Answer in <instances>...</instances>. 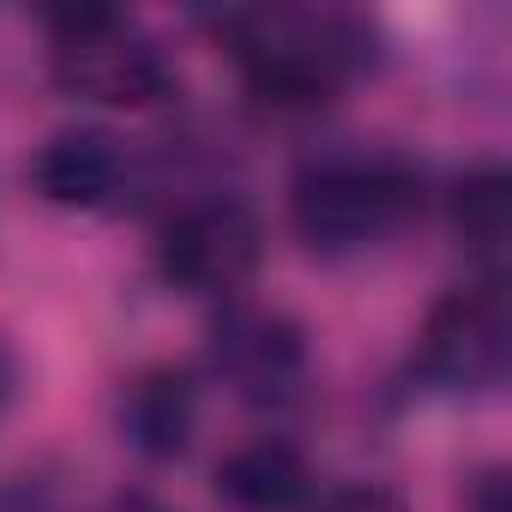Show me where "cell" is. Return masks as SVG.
Here are the masks:
<instances>
[{
    "label": "cell",
    "mask_w": 512,
    "mask_h": 512,
    "mask_svg": "<svg viewBox=\"0 0 512 512\" xmlns=\"http://www.w3.org/2000/svg\"><path fill=\"white\" fill-rule=\"evenodd\" d=\"M223 49L241 85L272 109L332 103L368 61V37L344 13L320 7H247L223 19Z\"/></svg>",
    "instance_id": "obj_1"
},
{
    "label": "cell",
    "mask_w": 512,
    "mask_h": 512,
    "mask_svg": "<svg viewBox=\"0 0 512 512\" xmlns=\"http://www.w3.org/2000/svg\"><path fill=\"white\" fill-rule=\"evenodd\" d=\"M416 205H422V175L398 151H368V145L314 151L290 181V217L314 253L380 247L410 223Z\"/></svg>",
    "instance_id": "obj_2"
},
{
    "label": "cell",
    "mask_w": 512,
    "mask_h": 512,
    "mask_svg": "<svg viewBox=\"0 0 512 512\" xmlns=\"http://www.w3.org/2000/svg\"><path fill=\"white\" fill-rule=\"evenodd\" d=\"M49 73L67 97L109 109H151L175 91L169 49L115 7H73L49 19Z\"/></svg>",
    "instance_id": "obj_3"
},
{
    "label": "cell",
    "mask_w": 512,
    "mask_h": 512,
    "mask_svg": "<svg viewBox=\"0 0 512 512\" xmlns=\"http://www.w3.org/2000/svg\"><path fill=\"white\" fill-rule=\"evenodd\" d=\"M211 374L260 410H284L302 398L314 374V350L296 314L266 302H229L211 326Z\"/></svg>",
    "instance_id": "obj_4"
},
{
    "label": "cell",
    "mask_w": 512,
    "mask_h": 512,
    "mask_svg": "<svg viewBox=\"0 0 512 512\" xmlns=\"http://www.w3.org/2000/svg\"><path fill=\"white\" fill-rule=\"evenodd\" d=\"M260 260H266L260 217H253V205L223 199V193L181 205L157 241V272L187 296H229L235 302V290H247Z\"/></svg>",
    "instance_id": "obj_5"
},
{
    "label": "cell",
    "mask_w": 512,
    "mask_h": 512,
    "mask_svg": "<svg viewBox=\"0 0 512 512\" xmlns=\"http://www.w3.org/2000/svg\"><path fill=\"white\" fill-rule=\"evenodd\" d=\"M506 356H512V308L494 278L470 290H446L416 332V374L440 392L500 386Z\"/></svg>",
    "instance_id": "obj_6"
},
{
    "label": "cell",
    "mask_w": 512,
    "mask_h": 512,
    "mask_svg": "<svg viewBox=\"0 0 512 512\" xmlns=\"http://www.w3.org/2000/svg\"><path fill=\"white\" fill-rule=\"evenodd\" d=\"M133 157L109 127H61L31 157V187L61 211H97L127 193Z\"/></svg>",
    "instance_id": "obj_7"
},
{
    "label": "cell",
    "mask_w": 512,
    "mask_h": 512,
    "mask_svg": "<svg viewBox=\"0 0 512 512\" xmlns=\"http://www.w3.org/2000/svg\"><path fill=\"white\" fill-rule=\"evenodd\" d=\"M193 422H199V380L175 362L145 368L121 386V440L151 458L169 464L193 446Z\"/></svg>",
    "instance_id": "obj_8"
},
{
    "label": "cell",
    "mask_w": 512,
    "mask_h": 512,
    "mask_svg": "<svg viewBox=\"0 0 512 512\" xmlns=\"http://www.w3.org/2000/svg\"><path fill=\"white\" fill-rule=\"evenodd\" d=\"M211 482H217V500L235 512H296L314 494V470H308L302 446L284 434L241 440L235 452H223Z\"/></svg>",
    "instance_id": "obj_9"
},
{
    "label": "cell",
    "mask_w": 512,
    "mask_h": 512,
    "mask_svg": "<svg viewBox=\"0 0 512 512\" xmlns=\"http://www.w3.org/2000/svg\"><path fill=\"white\" fill-rule=\"evenodd\" d=\"M452 235L476 253L482 266H500L506 247H512V175L500 163H482L470 169L458 187H452Z\"/></svg>",
    "instance_id": "obj_10"
},
{
    "label": "cell",
    "mask_w": 512,
    "mask_h": 512,
    "mask_svg": "<svg viewBox=\"0 0 512 512\" xmlns=\"http://www.w3.org/2000/svg\"><path fill=\"white\" fill-rule=\"evenodd\" d=\"M314 512H410L392 488H380V482H350V488H338V494H326Z\"/></svg>",
    "instance_id": "obj_11"
},
{
    "label": "cell",
    "mask_w": 512,
    "mask_h": 512,
    "mask_svg": "<svg viewBox=\"0 0 512 512\" xmlns=\"http://www.w3.org/2000/svg\"><path fill=\"white\" fill-rule=\"evenodd\" d=\"M0 512H61V500L37 476H0Z\"/></svg>",
    "instance_id": "obj_12"
},
{
    "label": "cell",
    "mask_w": 512,
    "mask_h": 512,
    "mask_svg": "<svg viewBox=\"0 0 512 512\" xmlns=\"http://www.w3.org/2000/svg\"><path fill=\"white\" fill-rule=\"evenodd\" d=\"M464 512H512V500H506V470H482V476L470 482V494H464Z\"/></svg>",
    "instance_id": "obj_13"
},
{
    "label": "cell",
    "mask_w": 512,
    "mask_h": 512,
    "mask_svg": "<svg viewBox=\"0 0 512 512\" xmlns=\"http://www.w3.org/2000/svg\"><path fill=\"white\" fill-rule=\"evenodd\" d=\"M109 512H169V506H163V500H151V494H121Z\"/></svg>",
    "instance_id": "obj_14"
},
{
    "label": "cell",
    "mask_w": 512,
    "mask_h": 512,
    "mask_svg": "<svg viewBox=\"0 0 512 512\" xmlns=\"http://www.w3.org/2000/svg\"><path fill=\"white\" fill-rule=\"evenodd\" d=\"M7 398H13V362H7V350H0V410H7Z\"/></svg>",
    "instance_id": "obj_15"
}]
</instances>
